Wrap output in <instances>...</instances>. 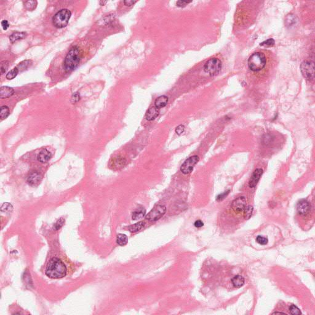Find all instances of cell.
<instances>
[{
    "label": "cell",
    "mask_w": 315,
    "mask_h": 315,
    "mask_svg": "<svg viewBox=\"0 0 315 315\" xmlns=\"http://www.w3.org/2000/svg\"><path fill=\"white\" fill-rule=\"evenodd\" d=\"M67 267L60 259L53 257L51 259L45 270L46 275L52 279H60L67 275Z\"/></svg>",
    "instance_id": "6da1fadb"
},
{
    "label": "cell",
    "mask_w": 315,
    "mask_h": 315,
    "mask_svg": "<svg viewBox=\"0 0 315 315\" xmlns=\"http://www.w3.org/2000/svg\"><path fill=\"white\" fill-rule=\"evenodd\" d=\"M268 59L265 53L260 51L255 52L249 58V68L254 73H259L264 70L267 65Z\"/></svg>",
    "instance_id": "7a4b0ae2"
},
{
    "label": "cell",
    "mask_w": 315,
    "mask_h": 315,
    "mask_svg": "<svg viewBox=\"0 0 315 315\" xmlns=\"http://www.w3.org/2000/svg\"><path fill=\"white\" fill-rule=\"evenodd\" d=\"M81 60V53L77 46L71 48L68 54L66 56L64 62L63 68L67 73H70L75 70L79 65Z\"/></svg>",
    "instance_id": "3957f363"
},
{
    "label": "cell",
    "mask_w": 315,
    "mask_h": 315,
    "mask_svg": "<svg viewBox=\"0 0 315 315\" xmlns=\"http://www.w3.org/2000/svg\"><path fill=\"white\" fill-rule=\"evenodd\" d=\"M71 16V11L67 9H62L58 11L53 17V24L57 28H62L67 26Z\"/></svg>",
    "instance_id": "277c9868"
},
{
    "label": "cell",
    "mask_w": 315,
    "mask_h": 315,
    "mask_svg": "<svg viewBox=\"0 0 315 315\" xmlns=\"http://www.w3.org/2000/svg\"><path fill=\"white\" fill-rule=\"evenodd\" d=\"M222 69V62L217 58H212L206 62L204 66L205 72L210 76L217 75Z\"/></svg>",
    "instance_id": "5b68a950"
},
{
    "label": "cell",
    "mask_w": 315,
    "mask_h": 315,
    "mask_svg": "<svg viewBox=\"0 0 315 315\" xmlns=\"http://www.w3.org/2000/svg\"><path fill=\"white\" fill-rule=\"evenodd\" d=\"M300 71L303 76L308 80H312L314 78V65L311 61H304L300 65Z\"/></svg>",
    "instance_id": "8992f818"
},
{
    "label": "cell",
    "mask_w": 315,
    "mask_h": 315,
    "mask_svg": "<svg viewBox=\"0 0 315 315\" xmlns=\"http://www.w3.org/2000/svg\"><path fill=\"white\" fill-rule=\"evenodd\" d=\"M166 212V208L163 205H157L146 216V219L155 222L161 218Z\"/></svg>",
    "instance_id": "52a82bcc"
},
{
    "label": "cell",
    "mask_w": 315,
    "mask_h": 315,
    "mask_svg": "<svg viewBox=\"0 0 315 315\" xmlns=\"http://www.w3.org/2000/svg\"><path fill=\"white\" fill-rule=\"evenodd\" d=\"M200 158L198 156L194 155L188 158L185 161V162L182 164L180 167L181 172L184 174H188L192 172L193 170L194 167L198 163Z\"/></svg>",
    "instance_id": "ba28073f"
},
{
    "label": "cell",
    "mask_w": 315,
    "mask_h": 315,
    "mask_svg": "<svg viewBox=\"0 0 315 315\" xmlns=\"http://www.w3.org/2000/svg\"><path fill=\"white\" fill-rule=\"evenodd\" d=\"M246 199L245 197L239 196L232 202L231 208L236 213H240L244 210L246 208Z\"/></svg>",
    "instance_id": "9c48e42d"
},
{
    "label": "cell",
    "mask_w": 315,
    "mask_h": 315,
    "mask_svg": "<svg viewBox=\"0 0 315 315\" xmlns=\"http://www.w3.org/2000/svg\"><path fill=\"white\" fill-rule=\"evenodd\" d=\"M298 213L301 216H305L309 213L310 209L309 203L305 200H301L298 201L297 206Z\"/></svg>",
    "instance_id": "30bf717a"
},
{
    "label": "cell",
    "mask_w": 315,
    "mask_h": 315,
    "mask_svg": "<svg viewBox=\"0 0 315 315\" xmlns=\"http://www.w3.org/2000/svg\"><path fill=\"white\" fill-rule=\"evenodd\" d=\"M263 171L262 169H257L254 171L249 180V186L250 188H254L257 185L262 177V175H263Z\"/></svg>",
    "instance_id": "8fae6325"
},
{
    "label": "cell",
    "mask_w": 315,
    "mask_h": 315,
    "mask_svg": "<svg viewBox=\"0 0 315 315\" xmlns=\"http://www.w3.org/2000/svg\"><path fill=\"white\" fill-rule=\"evenodd\" d=\"M41 179V176L40 174L37 171H33L28 175L27 177V182L30 185L34 186L37 185L40 182Z\"/></svg>",
    "instance_id": "7c38bea8"
},
{
    "label": "cell",
    "mask_w": 315,
    "mask_h": 315,
    "mask_svg": "<svg viewBox=\"0 0 315 315\" xmlns=\"http://www.w3.org/2000/svg\"><path fill=\"white\" fill-rule=\"evenodd\" d=\"M51 153L46 149L41 150L38 155L37 159L40 162L42 163H47L51 158Z\"/></svg>",
    "instance_id": "4fadbf2b"
},
{
    "label": "cell",
    "mask_w": 315,
    "mask_h": 315,
    "mask_svg": "<svg viewBox=\"0 0 315 315\" xmlns=\"http://www.w3.org/2000/svg\"><path fill=\"white\" fill-rule=\"evenodd\" d=\"M14 93L13 88L8 86H2L0 89V97L1 99H6L12 96Z\"/></svg>",
    "instance_id": "5bb4252c"
},
{
    "label": "cell",
    "mask_w": 315,
    "mask_h": 315,
    "mask_svg": "<svg viewBox=\"0 0 315 315\" xmlns=\"http://www.w3.org/2000/svg\"><path fill=\"white\" fill-rule=\"evenodd\" d=\"M159 114L158 109L156 107H152L150 108L146 112L145 117L148 121H152L155 120Z\"/></svg>",
    "instance_id": "9a60e30c"
},
{
    "label": "cell",
    "mask_w": 315,
    "mask_h": 315,
    "mask_svg": "<svg viewBox=\"0 0 315 315\" xmlns=\"http://www.w3.org/2000/svg\"><path fill=\"white\" fill-rule=\"evenodd\" d=\"M231 283L234 287L236 288H240L243 286L244 284V278L241 275H236L231 279Z\"/></svg>",
    "instance_id": "2e32d148"
},
{
    "label": "cell",
    "mask_w": 315,
    "mask_h": 315,
    "mask_svg": "<svg viewBox=\"0 0 315 315\" xmlns=\"http://www.w3.org/2000/svg\"><path fill=\"white\" fill-rule=\"evenodd\" d=\"M167 102L168 97L166 96H161L156 99L155 102V105L158 109H159L164 107L167 105Z\"/></svg>",
    "instance_id": "e0dca14e"
},
{
    "label": "cell",
    "mask_w": 315,
    "mask_h": 315,
    "mask_svg": "<svg viewBox=\"0 0 315 315\" xmlns=\"http://www.w3.org/2000/svg\"><path fill=\"white\" fill-rule=\"evenodd\" d=\"M26 36L27 33L25 32H16L12 33L9 36V40L12 43H14L17 41L24 38Z\"/></svg>",
    "instance_id": "ac0fdd59"
},
{
    "label": "cell",
    "mask_w": 315,
    "mask_h": 315,
    "mask_svg": "<svg viewBox=\"0 0 315 315\" xmlns=\"http://www.w3.org/2000/svg\"><path fill=\"white\" fill-rule=\"evenodd\" d=\"M126 163V161L125 159L121 157H118L113 160V166L116 169H119V168H121L125 165Z\"/></svg>",
    "instance_id": "d6986e66"
},
{
    "label": "cell",
    "mask_w": 315,
    "mask_h": 315,
    "mask_svg": "<svg viewBox=\"0 0 315 315\" xmlns=\"http://www.w3.org/2000/svg\"><path fill=\"white\" fill-rule=\"evenodd\" d=\"M145 223L144 222H140L138 223H135L133 225H130L129 227V230L132 233H135V232L141 230L143 228V227L145 226Z\"/></svg>",
    "instance_id": "ffe728a7"
},
{
    "label": "cell",
    "mask_w": 315,
    "mask_h": 315,
    "mask_svg": "<svg viewBox=\"0 0 315 315\" xmlns=\"http://www.w3.org/2000/svg\"><path fill=\"white\" fill-rule=\"evenodd\" d=\"M116 241H117V243H118L119 245L123 246L127 244L128 242V238L126 234H119L117 236Z\"/></svg>",
    "instance_id": "44dd1931"
},
{
    "label": "cell",
    "mask_w": 315,
    "mask_h": 315,
    "mask_svg": "<svg viewBox=\"0 0 315 315\" xmlns=\"http://www.w3.org/2000/svg\"><path fill=\"white\" fill-rule=\"evenodd\" d=\"M9 115V109L7 106H2L1 107V112H0V118L1 120L6 119Z\"/></svg>",
    "instance_id": "7402d4cb"
},
{
    "label": "cell",
    "mask_w": 315,
    "mask_h": 315,
    "mask_svg": "<svg viewBox=\"0 0 315 315\" xmlns=\"http://www.w3.org/2000/svg\"><path fill=\"white\" fill-rule=\"evenodd\" d=\"M145 215V210L141 209L135 211L133 214V219L134 221H137V220H139L142 218Z\"/></svg>",
    "instance_id": "603a6c76"
},
{
    "label": "cell",
    "mask_w": 315,
    "mask_h": 315,
    "mask_svg": "<svg viewBox=\"0 0 315 315\" xmlns=\"http://www.w3.org/2000/svg\"><path fill=\"white\" fill-rule=\"evenodd\" d=\"M31 63H32V61H29V60L24 61L22 62H20L17 67L19 69V71H22L26 70L29 67V66L30 65Z\"/></svg>",
    "instance_id": "cb8c5ba5"
},
{
    "label": "cell",
    "mask_w": 315,
    "mask_h": 315,
    "mask_svg": "<svg viewBox=\"0 0 315 315\" xmlns=\"http://www.w3.org/2000/svg\"><path fill=\"white\" fill-rule=\"evenodd\" d=\"M19 72V70L17 68V67H16L15 68H14L12 70H11L10 71H9L8 73H7L6 77L8 79H9V80L12 79H14V78H16Z\"/></svg>",
    "instance_id": "d4e9b609"
},
{
    "label": "cell",
    "mask_w": 315,
    "mask_h": 315,
    "mask_svg": "<svg viewBox=\"0 0 315 315\" xmlns=\"http://www.w3.org/2000/svg\"><path fill=\"white\" fill-rule=\"evenodd\" d=\"M25 8L28 11H33L37 6V1H27L24 3Z\"/></svg>",
    "instance_id": "484cf974"
},
{
    "label": "cell",
    "mask_w": 315,
    "mask_h": 315,
    "mask_svg": "<svg viewBox=\"0 0 315 315\" xmlns=\"http://www.w3.org/2000/svg\"><path fill=\"white\" fill-rule=\"evenodd\" d=\"M253 207L252 206H249L244 209V217L246 220H249L252 216L253 212Z\"/></svg>",
    "instance_id": "4316f807"
},
{
    "label": "cell",
    "mask_w": 315,
    "mask_h": 315,
    "mask_svg": "<svg viewBox=\"0 0 315 315\" xmlns=\"http://www.w3.org/2000/svg\"><path fill=\"white\" fill-rule=\"evenodd\" d=\"M1 68H0V71H1V75H3V74L6 72L7 70H8L9 67V62L7 61H3L1 62Z\"/></svg>",
    "instance_id": "83f0119b"
},
{
    "label": "cell",
    "mask_w": 315,
    "mask_h": 315,
    "mask_svg": "<svg viewBox=\"0 0 315 315\" xmlns=\"http://www.w3.org/2000/svg\"><path fill=\"white\" fill-rule=\"evenodd\" d=\"M289 311L290 313L292 314H294V315H300L302 313L301 311H300V309H298V308L297 306H296V305H291L290 306H289Z\"/></svg>",
    "instance_id": "f1b7e54d"
},
{
    "label": "cell",
    "mask_w": 315,
    "mask_h": 315,
    "mask_svg": "<svg viewBox=\"0 0 315 315\" xmlns=\"http://www.w3.org/2000/svg\"><path fill=\"white\" fill-rule=\"evenodd\" d=\"M12 206L8 203H4L2 206H1V210L2 212H11L12 210Z\"/></svg>",
    "instance_id": "f546056e"
},
{
    "label": "cell",
    "mask_w": 315,
    "mask_h": 315,
    "mask_svg": "<svg viewBox=\"0 0 315 315\" xmlns=\"http://www.w3.org/2000/svg\"><path fill=\"white\" fill-rule=\"evenodd\" d=\"M275 45V40L273 38H270L267 40L266 41H264L260 43V46H267V47H270L273 46Z\"/></svg>",
    "instance_id": "4dcf8cb0"
},
{
    "label": "cell",
    "mask_w": 315,
    "mask_h": 315,
    "mask_svg": "<svg viewBox=\"0 0 315 315\" xmlns=\"http://www.w3.org/2000/svg\"><path fill=\"white\" fill-rule=\"evenodd\" d=\"M256 241L260 245H266L268 243V239L265 237L258 236L256 238Z\"/></svg>",
    "instance_id": "1f68e13d"
},
{
    "label": "cell",
    "mask_w": 315,
    "mask_h": 315,
    "mask_svg": "<svg viewBox=\"0 0 315 315\" xmlns=\"http://www.w3.org/2000/svg\"><path fill=\"white\" fill-rule=\"evenodd\" d=\"M80 99V95L78 92H75L73 93L72 96L71 97V102L73 104H75L78 102Z\"/></svg>",
    "instance_id": "d6a6232c"
},
{
    "label": "cell",
    "mask_w": 315,
    "mask_h": 315,
    "mask_svg": "<svg viewBox=\"0 0 315 315\" xmlns=\"http://www.w3.org/2000/svg\"><path fill=\"white\" fill-rule=\"evenodd\" d=\"M184 131H185V126L184 125H182V124H180V125L178 126L176 128V129H175V133H176L179 136L184 133Z\"/></svg>",
    "instance_id": "836d02e7"
},
{
    "label": "cell",
    "mask_w": 315,
    "mask_h": 315,
    "mask_svg": "<svg viewBox=\"0 0 315 315\" xmlns=\"http://www.w3.org/2000/svg\"><path fill=\"white\" fill-rule=\"evenodd\" d=\"M64 223V220L63 218H60L58 221L56 222V223L55 224V226H54V228L56 229V230H58L60 228H61L62 226L63 225Z\"/></svg>",
    "instance_id": "e575fe53"
},
{
    "label": "cell",
    "mask_w": 315,
    "mask_h": 315,
    "mask_svg": "<svg viewBox=\"0 0 315 315\" xmlns=\"http://www.w3.org/2000/svg\"><path fill=\"white\" fill-rule=\"evenodd\" d=\"M192 1H179L177 2V6L180 8H184V7L186 6V5Z\"/></svg>",
    "instance_id": "d590c367"
},
{
    "label": "cell",
    "mask_w": 315,
    "mask_h": 315,
    "mask_svg": "<svg viewBox=\"0 0 315 315\" xmlns=\"http://www.w3.org/2000/svg\"><path fill=\"white\" fill-rule=\"evenodd\" d=\"M1 26H2V28L4 30H7V29H8L9 27V24L8 23V22L6 20H4L1 22Z\"/></svg>",
    "instance_id": "8d00e7d4"
},
{
    "label": "cell",
    "mask_w": 315,
    "mask_h": 315,
    "mask_svg": "<svg viewBox=\"0 0 315 315\" xmlns=\"http://www.w3.org/2000/svg\"><path fill=\"white\" fill-rule=\"evenodd\" d=\"M194 225H195V226H196V228H201V227L203 226L204 223L201 221H200V220H198V221H195Z\"/></svg>",
    "instance_id": "74e56055"
},
{
    "label": "cell",
    "mask_w": 315,
    "mask_h": 315,
    "mask_svg": "<svg viewBox=\"0 0 315 315\" xmlns=\"http://www.w3.org/2000/svg\"><path fill=\"white\" fill-rule=\"evenodd\" d=\"M229 193V192H225V193H222V194H221V195H220L218 196V197H217V200L221 201V200H223V199L225 198L227 195H228Z\"/></svg>",
    "instance_id": "f35d334b"
},
{
    "label": "cell",
    "mask_w": 315,
    "mask_h": 315,
    "mask_svg": "<svg viewBox=\"0 0 315 315\" xmlns=\"http://www.w3.org/2000/svg\"><path fill=\"white\" fill-rule=\"evenodd\" d=\"M136 3H137V1H133V0H126V1H124V3L127 6H131L132 5Z\"/></svg>",
    "instance_id": "ab89813d"
},
{
    "label": "cell",
    "mask_w": 315,
    "mask_h": 315,
    "mask_svg": "<svg viewBox=\"0 0 315 315\" xmlns=\"http://www.w3.org/2000/svg\"><path fill=\"white\" fill-rule=\"evenodd\" d=\"M107 3V1H100V4L102 6H104Z\"/></svg>",
    "instance_id": "60d3db41"
},
{
    "label": "cell",
    "mask_w": 315,
    "mask_h": 315,
    "mask_svg": "<svg viewBox=\"0 0 315 315\" xmlns=\"http://www.w3.org/2000/svg\"><path fill=\"white\" fill-rule=\"evenodd\" d=\"M273 314H285V313H283V312H275Z\"/></svg>",
    "instance_id": "b9f144b4"
}]
</instances>
